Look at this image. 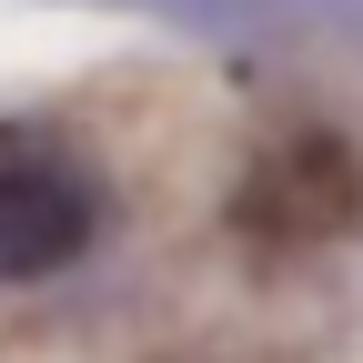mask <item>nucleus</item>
I'll return each mask as SVG.
<instances>
[{
  "mask_svg": "<svg viewBox=\"0 0 363 363\" xmlns=\"http://www.w3.org/2000/svg\"><path fill=\"white\" fill-rule=\"evenodd\" d=\"M111 222V182L61 121H0V293L71 272Z\"/></svg>",
  "mask_w": 363,
  "mask_h": 363,
  "instance_id": "obj_1",
  "label": "nucleus"
},
{
  "mask_svg": "<svg viewBox=\"0 0 363 363\" xmlns=\"http://www.w3.org/2000/svg\"><path fill=\"white\" fill-rule=\"evenodd\" d=\"M233 222L262 252L353 242L363 233V162H353V142L343 131H283V142H262L242 192H233Z\"/></svg>",
  "mask_w": 363,
  "mask_h": 363,
  "instance_id": "obj_2",
  "label": "nucleus"
}]
</instances>
